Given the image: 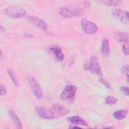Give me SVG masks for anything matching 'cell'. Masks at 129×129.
<instances>
[{"instance_id": "cell-28", "label": "cell", "mask_w": 129, "mask_h": 129, "mask_svg": "<svg viewBox=\"0 0 129 129\" xmlns=\"http://www.w3.org/2000/svg\"><path fill=\"white\" fill-rule=\"evenodd\" d=\"M2 51H1V59H2Z\"/></svg>"}, {"instance_id": "cell-23", "label": "cell", "mask_w": 129, "mask_h": 129, "mask_svg": "<svg viewBox=\"0 0 129 129\" xmlns=\"http://www.w3.org/2000/svg\"><path fill=\"white\" fill-rule=\"evenodd\" d=\"M122 72L126 75V76H128V66L127 65L123 66L122 67Z\"/></svg>"}, {"instance_id": "cell-17", "label": "cell", "mask_w": 129, "mask_h": 129, "mask_svg": "<svg viewBox=\"0 0 129 129\" xmlns=\"http://www.w3.org/2000/svg\"><path fill=\"white\" fill-rule=\"evenodd\" d=\"M7 73H8V74L9 75V76H10V78H11L13 84L15 85V86H18L19 82H18L17 78L16 77V76L15 75L14 72L12 70L9 69V70H8Z\"/></svg>"}, {"instance_id": "cell-27", "label": "cell", "mask_w": 129, "mask_h": 129, "mask_svg": "<svg viewBox=\"0 0 129 129\" xmlns=\"http://www.w3.org/2000/svg\"><path fill=\"white\" fill-rule=\"evenodd\" d=\"M0 30H1V33H4L5 30L4 28L3 27V26L2 25H1V28H0Z\"/></svg>"}, {"instance_id": "cell-24", "label": "cell", "mask_w": 129, "mask_h": 129, "mask_svg": "<svg viewBox=\"0 0 129 129\" xmlns=\"http://www.w3.org/2000/svg\"><path fill=\"white\" fill-rule=\"evenodd\" d=\"M7 93V89L5 86H3V85H1V95L3 96L6 94Z\"/></svg>"}, {"instance_id": "cell-26", "label": "cell", "mask_w": 129, "mask_h": 129, "mask_svg": "<svg viewBox=\"0 0 129 129\" xmlns=\"http://www.w3.org/2000/svg\"><path fill=\"white\" fill-rule=\"evenodd\" d=\"M69 128H81V127H79L78 126H77V125H70V126L69 127Z\"/></svg>"}, {"instance_id": "cell-20", "label": "cell", "mask_w": 129, "mask_h": 129, "mask_svg": "<svg viewBox=\"0 0 129 129\" xmlns=\"http://www.w3.org/2000/svg\"><path fill=\"white\" fill-rule=\"evenodd\" d=\"M98 81L99 82H100L101 84H102L104 86H105L106 88H108V89H111V87L110 85V84L105 80H104L101 76L100 77L98 78Z\"/></svg>"}, {"instance_id": "cell-3", "label": "cell", "mask_w": 129, "mask_h": 129, "mask_svg": "<svg viewBox=\"0 0 129 129\" xmlns=\"http://www.w3.org/2000/svg\"><path fill=\"white\" fill-rule=\"evenodd\" d=\"M84 67L85 70L90 71L92 74L98 75H102L98 59L95 55L91 56L89 63L84 64Z\"/></svg>"}, {"instance_id": "cell-14", "label": "cell", "mask_w": 129, "mask_h": 129, "mask_svg": "<svg viewBox=\"0 0 129 129\" xmlns=\"http://www.w3.org/2000/svg\"><path fill=\"white\" fill-rule=\"evenodd\" d=\"M114 39L116 41L120 42H128V34L124 32H117L114 34Z\"/></svg>"}, {"instance_id": "cell-1", "label": "cell", "mask_w": 129, "mask_h": 129, "mask_svg": "<svg viewBox=\"0 0 129 129\" xmlns=\"http://www.w3.org/2000/svg\"><path fill=\"white\" fill-rule=\"evenodd\" d=\"M85 8L87 7H81L78 5L66 6L59 9L58 13L61 16L66 18L80 17L83 14Z\"/></svg>"}, {"instance_id": "cell-11", "label": "cell", "mask_w": 129, "mask_h": 129, "mask_svg": "<svg viewBox=\"0 0 129 129\" xmlns=\"http://www.w3.org/2000/svg\"><path fill=\"white\" fill-rule=\"evenodd\" d=\"M100 53L104 57H108L110 54V46L109 40L105 38L101 42L100 47Z\"/></svg>"}, {"instance_id": "cell-15", "label": "cell", "mask_w": 129, "mask_h": 129, "mask_svg": "<svg viewBox=\"0 0 129 129\" xmlns=\"http://www.w3.org/2000/svg\"><path fill=\"white\" fill-rule=\"evenodd\" d=\"M8 112L11 119L12 120L13 123L15 124V126L18 128H22V123L16 112L12 109H9Z\"/></svg>"}, {"instance_id": "cell-12", "label": "cell", "mask_w": 129, "mask_h": 129, "mask_svg": "<svg viewBox=\"0 0 129 129\" xmlns=\"http://www.w3.org/2000/svg\"><path fill=\"white\" fill-rule=\"evenodd\" d=\"M67 120L71 123L77 125L88 126L87 122L79 116L74 115L67 118Z\"/></svg>"}, {"instance_id": "cell-5", "label": "cell", "mask_w": 129, "mask_h": 129, "mask_svg": "<svg viewBox=\"0 0 129 129\" xmlns=\"http://www.w3.org/2000/svg\"><path fill=\"white\" fill-rule=\"evenodd\" d=\"M81 25L83 32L88 35L94 34L98 30V26L95 23L87 19H82Z\"/></svg>"}, {"instance_id": "cell-8", "label": "cell", "mask_w": 129, "mask_h": 129, "mask_svg": "<svg viewBox=\"0 0 129 129\" xmlns=\"http://www.w3.org/2000/svg\"><path fill=\"white\" fill-rule=\"evenodd\" d=\"M112 14L119 21L127 24L128 23V13L119 9H115L112 11Z\"/></svg>"}, {"instance_id": "cell-4", "label": "cell", "mask_w": 129, "mask_h": 129, "mask_svg": "<svg viewBox=\"0 0 129 129\" xmlns=\"http://www.w3.org/2000/svg\"><path fill=\"white\" fill-rule=\"evenodd\" d=\"M27 81L31 91L35 97L39 100L41 99L43 97V93L38 81L31 76L28 77Z\"/></svg>"}, {"instance_id": "cell-10", "label": "cell", "mask_w": 129, "mask_h": 129, "mask_svg": "<svg viewBox=\"0 0 129 129\" xmlns=\"http://www.w3.org/2000/svg\"><path fill=\"white\" fill-rule=\"evenodd\" d=\"M51 109L52 110L54 114L64 116L67 115L70 111L69 108L67 107L59 104H54L51 106Z\"/></svg>"}, {"instance_id": "cell-9", "label": "cell", "mask_w": 129, "mask_h": 129, "mask_svg": "<svg viewBox=\"0 0 129 129\" xmlns=\"http://www.w3.org/2000/svg\"><path fill=\"white\" fill-rule=\"evenodd\" d=\"M27 20L32 24L39 27L42 30H45L47 29L48 25L42 19L39 18L28 16L26 17Z\"/></svg>"}, {"instance_id": "cell-16", "label": "cell", "mask_w": 129, "mask_h": 129, "mask_svg": "<svg viewBox=\"0 0 129 129\" xmlns=\"http://www.w3.org/2000/svg\"><path fill=\"white\" fill-rule=\"evenodd\" d=\"M127 113V110L124 109L117 110L113 113V117L117 120H121L126 117Z\"/></svg>"}, {"instance_id": "cell-6", "label": "cell", "mask_w": 129, "mask_h": 129, "mask_svg": "<svg viewBox=\"0 0 129 129\" xmlns=\"http://www.w3.org/2000/svg\"><path fill=\"white\" fill-rule=\"evenodd\" d=\"M34 110L36 114L43 119H51L55 117V114L51 109L44 107H36Z\"/></svg>"}, {"instance_id": "cell-18", "label": "cell", "mask_w": 129, "mask_h": 129, "mask_svg": "<svg viewBox=\"0 0 129 129\" xmlns=\"http://www.w3.org/2000/svg\"><path fill=\"white\" fill-rule=\"evenodd\" d=\"M101 3L108 6H119L122 2V1H101Z\"/></svg>"}, {"instance_id": "cell-22", "label": "cell", "mask_w": 129, "mask_h": 129, "mask_svg": "<svg viewBox=\"0 0 129 129\" xmlns=\"http://www.w3.org/2000/svg\"><path fill=\"white\" fill-rule=\"evenodd\" d=\"M122 50L125 55L127 56L128 55V47L127 44H123L122 47Z\"/></svg>"}, {"instance_id": "cell-25", "label": "cell", "mask_w": 129, "mask_h": 129, "mask_svg": "<svg viewBox=\"0 0 129 129\" xmlns=\"http://www.w3.org/2000/svg\"><path fill=\"white\" fill-rule=\"evenodd\" d=\"M24 37H27V38L32 37L33 36L32 35H31L30 34H29L28 33H26L24 34Z\"/></svg>"}, {"instance_id": "cell-2", "label": "cell", "mask_w": 129, "mask_h": 129, "mask_svg": "<svg viewBox=\"0 0 129 129\" xmlns=\"http://www.w3.org/2000/svg\"><path fill=\"white\" fill-rule=\"evenodd\" d=\"M5 14L9 17L14 19H20L26 15V12L18 6H10L5 10Z\"/></svg>"}, {"instance_id": "cell-13", "label": "cell", "mask_w": 129, "mask_h": 129, "mask_svg": "<svg viewBox=\"0 0 129 129\" xmlns=\"http://www.w3.org/2000/svg\"><path fill=\"white\" fill-rule=\"evenodd\" d=\"M50 49L52 53L54 54L56 59L59 62L62 61L64 56L60 48L57 46H52L51 47Z\"/></svg>"}, {"instance_id": "cell-21", "label": "cell", "mask_w": 129, "mask_h": 129, "mask_svg": "<svg viewBox=\"0 0 129 129\" xmlns=\"http://www.w3.org/2000/svg\"><path fill=\"white\" fill-rule=\"evenodd\" d=\"M120 92L124 95L128 96V87L126 86H122L120 88Z\"/></svg>"}, {"instance_id": "cell-7", "label": "cell", "mask_w": 129, "mask_h": 129, "mask_svg": "<svg viewBox=\"0 0 129 129\" xmlns=\"http://www.w3.org/2000/svg\"><path fill=\"white\" fill-rule=\"evenodd\" d=\"M77 87L74 85H68L66 87L60 95V98L62 100H68L73 98L76 93Z\"/></svg>"}, {"instance_id": "cell-19", "label": "cell", "mask_w": 129, "mask_h": 129, "mask_svg": "<svg viewBox=\"0 0 129 129\" xmlns=\"http://www.w3.org/2000/svg\"><path fill=\"white\" fill-rule=\"evenodd\" d=\"M105 103L108 105H113L117 101V99L112 96H109L105 99Z\"/></svg>"}]
</instances>
